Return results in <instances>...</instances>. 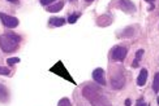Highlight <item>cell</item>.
I'll return each mask as SVG.
<instances>
[{
    "mask_svg": "<svg viewBox=\"0 0 159 106\" xmlns=\"http://www.w3.org/2000/svg\"><path fill=\"white\" fill-rule=\"evenodd\" d=\"M20 42H21V38L17 34H15V32H5V34L0 36V48L5 53H12L17 49Z\"/></svg>",
    "mask_w": 159,
    "mask_h": 106,
    "instance_id": "cell-1",
    "label": "cell"
},
{
    "mask_svg": "<svg viewBox=\"0 0 159 106\" xmlns=\"http://www.w3.org/2000/svg\"><path fill=\"white\" fill-rule=\"evenodd\" d=\"M82 93H84V96L93 104V106H95L97 101L101 102L102 106H110L108 102L106 101V98L102 96V93L98 91V88L94 87V85H91V84L86 85V87L84 88V91H82Z\"/></svg>",
    "mask_w": 159,
    "mask_h": 106,
    "instance_id": "cell-2",
    "label": "cell"
},
{
    "mask_svg": "<svg viewBox=\"0 0 159 106\" xmlns=\"http://www.w3.org/2000/svg\"><path fill=\"white\" fill-rule=\"evenodd\" d=\"M0 19H2V22H3V25L5 26V27H9V29L16 27V26L18 25V19L16 17L5 14V13H0Z\"/></svg>",
    "mask_w": 159,
    "mask_h": 106,
    "instance_id": "cell-3",
    "label": "cell"
},
{
    "mask_svg": "<svg viewBox=\"0 0 159 106\" xmlns=\"http://www.w3.org/2000/svg\"><path fill=\"white\" fill-rule=\"evenodd\" d=\"M127 48L124 47H115L114 51H112V59L115 61H124V58L127 57Z\"/></svg>",
    "mask_w": 159,
    "mask_h": 106,
    "instance_id": "cell-4",
    "label": "cell"
},
{
    "mask_svg": "<svg viewBox=\"0 0 159 106\" xmlns=\"http://www.w3.org/2000/svg\"><path fill=\"white\" fill-rule=\"evenodd\" d=\"M124 83H125V79H124V75L121 74V72H117V74H115L111 79V85L115 89L121 88L124 85Z\"/></svg>",
    "mask_w": 159,
    "mask_h": 106,
    "instance_id": "cell-5",
    "label": "cell"
},
{
    "mask_svg": "<svg viewBox=\"0 0 159 106\" xmlns=\"http://www.w3.org/2000/svg\"><path fill=\"white\" fill-rule=\"evenodd\" d=\"M117 3H119V8H120L121 10L124 12H134L136 8H134V4L130 2V0H117Z\"/></svg>",
    "mask_w": 159,
    "mask_h": 106,
    "instance_id": "cell-6",
    "label": "cell"
},
{
    "mask_svg": "<svg viewBox=\"0 0 159 106\" xmlns=\"http://www.w3.org/2000/svg\"><path fill=\"white\" fill-rule=\"evenodd\" d=\"M93 79L101 85H106V78H104V71L103 69H95L93 71Z\"/></svg>",
    "mask_w": 159,
    "mask_h": 106,
    "instance_id": "cell-7",
    "label": "cell"
},
{
    "mask_svg": "<svg viewBox=\"0 0 159 106\" xmlns=\"http://www.w3.org/2000/svg\"><path fill=\"white\" fill-rule=\"evenodd\" d=\"M146 80H148V70L146 69H142L140 75H138V79H137V84L142 87V85L146 84Z\"/></svg>",
    "mask_w": 159,
    "mask_h": 106,
    "instance_id": "cell-8",
    "label": "cell"
},
{
    "mask_svg": "<svg viewBox=\"0 0 159 106\" xmlns=\"http://www.w3.org/2000/svg\"><path fill=\"white\" fill-rule=\"evenodd\" d=\"M9 98V93H8V89H7L5 85L0 84V102H7Z\"/></svg>",
    "mask_w": 159,
    "mask_h": 106,
    "instance_id": "cell-9",
    "label": "cell"
},
{
    "mask_svg": "<svg viewBox=\"0 0 159 106\" xmlns=\"http://www.w3.org/2000/svg\"><path fill=\"white\" fill-rule=\"evenodd\" d=\"M63 6H64V2H57L55 4H52V5H48L47 6V10L50 13H56L59 10H61L63 9Z\"/></svg>",
    "mask_w": 159,
    "mask_h": 106,
    "instance_id": "cell-10",
    "label": "cell"
},
{
    "mask_svg": "<svg viewBox=\"0 0 159 106\" xmlns=\"http://www.w3.org/2000/svg\"><path fill=\"white\" fill-rule=\"evenodd\" d=\"M65 23V19L61 17H54L50 19V25L54 26V27H59V26H63Z\"/></svg>",
    "mask_w": 159,
    "mask_h": 106,
    "instance_id": "cell-11",
    "label": "cell"
},
{
    "mask_svg": "<svg viewBox=\"0 0 159 106\" xmlns=\"http://www.w3.org/2000/svg\"><path fill=\"white\" fill-rule=\"evenodd\" d=\"M142 56H143V49H138V51L136 52L134 61L132 62V66H133V67H137V66H138V62H140V59H141Z\"/></svg>",
    "mask_w": 159,
    "mask_h": 106,
    "instance_id": "cell-12",
    "label": "cell"
},
{
    "mask_svg": "<svg viewBox=\"0 0 159 106\" xmlns=\"http://www.w3.org/2000/svg\"><path fill=\"white\" fill-rule=\"evenodd\" d=\"M153 89L155 93L159 92V72H157L155 76H154V82H153Z\"/></svg>",
    "mask_w": 159,
    "mask_h": 106,
    "instance_id": "cell-13",
    "label": "cell"
},
{
    "mask_svg": "<svg viewBox=\"0 0 159 106\" xmlns=\"http://www.w3.org/2000/svg\"><path fill=\"white\" fill-rule=\"evenodd\" d=\"M57 106H72V104H70V100H69V98L64 97V98H61V100L59 101Z\"/></svg>",
    "mask_w": 159,
    "mask_h": 106,
    "instance_id": "cell-14",
    "label": "cell"
},
{
    "mask_svg": "<svg viewBox=\"0 0 159 106\" xmlns=\"http://www.w3.org/2000/svg\"><path fill=\"white\" fill-rule=\"evenodd\" d=\"M8 65H15V63H18L20 62V58L18 57H12V58H8L7 59Z\"/></svg>",
    "mask_w": 159,
    "mask_h": 106,
    "instance_id": "cell-15",
    "label": "cell"
},
{
    "mask_svg": "<svg viewBox=\"0 0 159 106\" xmlns=\"http://www.w3.org/2000/svg\"><path fill=\"white\" fill-rule=\"evenodd\" d=\"M80 17V14H78V13H73V14H72L70 17H69V19H68V22L69 23H75L76 21H77V18Z\"/></svg>",
    "mask_w": 159,
    "mask_h": 106,
    "instance_id": "cell-16",
    "label": "cell"
},
{
    "mask_svg": "<svg viewBox=\"0 0 159 106\" xmlns=\"http://www.w3.org/2000/svg\"><path fill=\"white\" fill-rule=\"evenodd\" d=\"M9 69H7V67H3V66H0V75H8L9 74Z\"/></svg>",
    "mask_w": 159,
    "mask_h": 106,
    "instance_id": "cell-17",
    "label": "cell"
},
{
    "mask_svg": "<svg viewBox=\"0 0 159 106\" xmlns=\"http://www.w3.org/2000/svg\"><path fill=\"white\" fill-rule=\"evenodd\" d=\"M137 106H150V105L146 104V102H143V98H140V100L137 101Z\"/></svg>",
    "mask_w": 159,
    "mask_h": 106,
    "instance_id": "cell-18",
    "label": "cell"
},
{
    "mask_svg": "<svg viewBox=\"0 0 159 106\" xmlns=\"http://www.w3.org/2000/svg\"><path fill=\"white\" fill-rule=\"evenodd\" d=\"M52 2H55V0H41V3H42L43 5H51Z\"/></svg>",
    "mask_w": 159,
    "mask_h": 106,
    "instance_id": "cell-19",
    "label": "cell"
},
{
    "mask_svg": "<svg viewBox=\"0 0 159 106\" xmlns=\"http://www.w3.org/2000/svg\"><path fill=\"white\" fill-rule=\"evenodd\" d=\"M125 106H130V100H129V98L125 101Z\"/></svg>",
    "mask_w": 159,
    "mask_h": 106,
    "instance_id": "cell-20",
    "label": "cell"
},
{
    "mask_svg": "<svg viewBox=\"0 0 159 106\" xmlns=\"http://www.w3.org/2000/svg\"><path fill=\"white\" fill-rule=\"evenodd\" d=\"M8 2H11V3H18V0H8Z\"/></svg>",
    "mask_w": 159,
    "mask_h": 106,
    "instance_id": "cell-21",
    "label": "cell"
},
{
    "mask_svg": "<svg viewBox=\"0 0 159 106\" xmlns=\"http://www.w3.org/2000/svg\"><path fill=\"white\" fill-rule=\"evenodd\" d=\"M146 2H149V3H153V2H154V0H146Z\"/></svg>",
    "mask_w": 159,
    "mask_h": 106,
    "instance_id": "cell-22",
    "label": "cell"
},
{
    "mask_svg": "<svg viewBox=\"0 0 159 106\" xmlns=\"http://www.w3.org/2000/svg\"><path fill=\"white\" fill-rule=\"evenodd\" d=\"M85 2H88V3H91V2H93V0H85Z\"/></svg>",
    "mask_w": 159,
    "mask_h": 106,
    "instance_id": "cell-23",
    "label": "cell"
},
{
    "mask_svg": "<svg viewBox=\"0 0 159 106\" xmlns=\"http://www.w3.org/2000/svg\"><path fill=\"white\" fill-rule=\"evenodd\" d=\"M158 105H159V97H158Z\"/></svg>",
    "mask_w": 159,
    "mask_h": 106,
    "instance_id": "cell-24",
    "label": "cell"
}]
</instances>
